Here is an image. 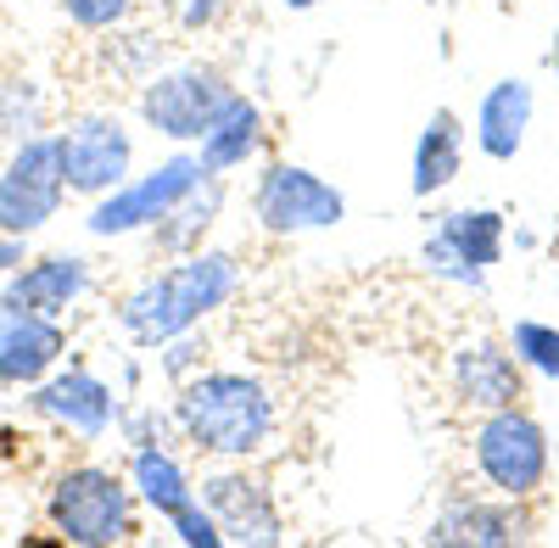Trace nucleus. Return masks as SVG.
<instances>
[{
    "label": "nucleus",
    "mask_w": 559,
    "mask_h": 548,
    "mask_svg": "<svg viewBox=\"0 0 559 548\" xmlns=\"http://www.w3.org/2000/svg\"><path fill=\"white\" fill-rule=\"evenodd\" d=\"M174 426L179 442H191L207 460H258L280 431L274 392L247 370H197L174 392Z\"/></svg>",
    "instance_id": "f257e3e1"
},
{
    "label": "nucleus",
    "mask_w": 559,
    "mask_h": 548,
    "mask_svg": "<svg viewBox=\"0 0 559 548\" xmlns=\"http://www.w3.org/2000/svg\"><path fill=\"white\" fill-rule=\"evenodd\" d=\"M241 291V263L236 252L197 247L157 269L152 281H140L118 302V325L134 347H168L174 336H191L207 313H218L229 297Z\"/></svg>",
    "instance_id": "f03ea898"
},
{
    "label": "nucleus",
    "mask_w": 559,
    "mask_h": 548,
    "mask_svg": "<svg viewBox=\"0 0 559 548\" xmlns=\"http://www.w3.org/2000/svg\"><path fill=\"white\" fill-rule=\"evenodd\" d=\"M140 492L134 481H123L118 470L107 465H68L51 492H45V521L62 543H79V548H112V543H129L140 515Z\"/></svg>",
    "instance_id": "7ed1b4c3"
},
{
    "label": "nucleus",
    "mask_w": 559,
    "mask_h": 548,
    "mask_svg": "<svg viewBox=\"0 0 559 548\" xmlns=\"http://www.w3.org/2000/svg\"><path fill=\"white\" fill-rule=\"evenodd\" d=\"M471 460H476V476L503 492V498H543L548 476H554V453H548V431L543 420L532 415L526 403H509V408H492L481 415L476 437H471Z\"/></svg>",
    "instance_id": "20e7f679"
},
{
    "label": "nucleus",
    "mask_w": 559,
    "mask_h": 548,
    "mask_svg": "<svg viewBox=\"0 0 559 548\" xmlns=\"http://www.w3.org/2000/svg\"><path fill=\"white\" fill-rule=\"evenodd\" d=\"M236 84H229L218 68L207 62H179V68H163L140 84V118H146L163 141L174 146H197L202 134L213 129V118L229 107Z\"/></svg>",
    "instance_id": "39448f33"
},
{
    "label": "nucleus",
    "mask_w": 559,
    "mask_h": 548,
    "mask_svg": "<svg viewBox=\"0 0 559 548\" xmlns=\"http://www.w3.org/2000/svg\"><path fill=\"white\" fill-rule=\"evenodd\" d=\"M68 202V174L57 134H28L0 168V230L7 236H39Z\"/></svg>",
    "instance_id": "423d86ee"
},
{
    "label": "nucleus",
    "mask_w": 559,
    "mask_h": 548,
    "mask_svg": "<svg viewBox=\"0 0 559 548\" xmlns=\"http://www.w3.org/2000/svg\"><path fill=\"white\" fill-rule=\"evenodd\" d=\"M202 157L197 152H174L168 163H157L152 174H129L118 191L96 196V207H90L84 230L90 236H134V230H152V224L179 207L185 196H191L202 186Z\"/></svg>",
    "instance_id": "0eeeda50"
},
{
    "label": "nucleus",
    "mask_w": 559,
    "mask_h": 548,
    "mask_svg": "<svg viewBox=\"0 0 559 548\" xmlns=\"http://www.w3.org/2000/svg\"><path fill=\"white\" fill-rule=\"evenodd\" d=\"M252 213L269 236H313L347 218V196L302 163H269L252 186Z\"/></svg>",
    "instance_id": "6e6552de"
},
{
    "label": "nucleus",
    "mask_w": 559,
    "mask_h": 548,
    "mask_svg": "<svg viewBox=\"0 0 559 548\" xmlns=\"http://www.w3.org/2000/svg\"><path fill=\"white\" fill-rule=\"evenodd\" d=\"M57 146H62V174H68V196H107L118 191L129 168H134V134L123 129L118 112H84L73 118L62 134H57Z\"/></svg>",
    "instance_id": "1a4fd4ad"
},
{
    "label": "nucleus",
    "mask_w": 559,
    "mask_h": 548,
    "mask_svg": "<svg viewBox=\"0 0 559 548\" xmlns=\"http://www.w3.org/2000/svg\"><path fill=\"white\" fill-rule=\"evenodd\" d=\"M537 521L526 510V498H503V492H453L426 526L431 548H515L532 543Z\"/></svg>",
    "instance_id": "9d476101"
},
{
    "label": "nucleus",
    "mask_w": 559,
    "mask_h": 548,
    "mask_svg": "<svg viewBox=\"0 0 559 548\" xmlns=\"http://www.w3.org/2000/svg\"><path fill=\"white\" fill-rule=\"evenodd\" d=\"M197 492H202V504L213 510V521L224 526V543H247V548L286 543V515H280L269 481L247 470V460H236L229 470L202 476Z\"/></svg>",
    "instance_id": "9b49d317"
},
{
    "label": "nucleus",
    "mask_w": 559,
    "mask_h": 548,
    "mask_svg": "<svg viewBox=\"0 0 559 548\" xmlns=\"http://www.w3.org/2000/svg\"><path fill=\"white\" fill-rule=\"evenodd\" d=\"M34 415L45 420H57L68 426L73 437H107L118 426V392L96 376V370H84V364H73V370H51L39 386H34Z\"/></svg>",
    "instance_id": "f8f14e48"
},
{
    "label": "nucleus",
    "mask_w": 559,
    "mask_h": 548,
    "mask_svg": "<svg viewBox=\"0 0 559 548\" xmlns=\"http://www.w3.org/2000/svg\"><path fill=\"white\" fill-rule=\"evenodd\" d=\"M453 397L476 415H492V408L526 403V364L515 358L509 342H464L448 364Z\"/></svg>",
    "instance_id": "ddd939ff"
},
{
    "label": "nucleus",
    "mask_w": 559,
    "mask_h": 548,
    "mask_svg": "<svg viewBox=\"0 0 559 548\" xmlns=\"http://www.w3.org/2000/svg\"><path fill=\"white\" fill-rule=\"evenodd\" d=\"M68 331L51 313H0V386L34 392L62 364Z\"/></svg>",
    "instance_id": "4468645a"
},
{
    "label": "nucleus",
    "mask_w": 559,
    "mask_h": 548,
    "mask_svg": "<svg viewBox=\"0 0 559 548\" xmlns=\"http://www.w3.org/2000/svg\"><path fill=\"white\" fill-rule=\"evenodd\" d=\"M84 291H90V263L79 252L28 258V263L12 269L7 291H0V313H51V319H62Z\"/></svg>",
    "instance_id": "2eb2a0df"
},
{
    "label": "nucleus",
    "mask_w": 559,
    "mask_h": 548,
    "mask_svg": "<svg viewBox=\"0 0 559 548\" xmlns=\"http://www.w3.org/2000/svg\"><path fill=\"white\" fill-rule=\"evenodd\" d=\"M532 112H537V90L526 79H498L481 96V107H476V146H481V157L515 163L521 146H526Z\"/></svg>",
    "instance_id": "dca6fc26"
},
{
    "label": "nucleus",
    "mask_w": 559,
    "mask_h": 548,
    "mask_svg": "<svg viewBox=\"0 0 559 548\" xmlns=\"http://www.w3.org/2000/svg\"><path fill=\"white\" fill-rule=\"evenodd\" d=\"M258 152H263V107L236 90V96H229V107L213 118V129L197 141L202 174H207V179H229L236 168H247Z\"/></svg>",
    "instance_id": "f3484780"
},
{
    "label": "nucleus",
    "mask_w": 559,
    "mask_h": 548,
    "mask_svg": "<svg viewBox=\"0 0 559 548\" xmlns=\"http://www.w3.org/2000/svg\"><path fill=\"white\" fill-rule=\"evenodd\" d=\"M464 174V123L453 107H437L426 118V129H419V141H414V163H408V191L419 202H431L442 196L453 179Z\"/></svg>",
    "instance_id": "a211bd4d"
},
{
    "label": "nucleus",
    "mask_w": 559,
    "mask_h": 548,
    "mask_svg": "<svg viewBox=\"0 0 559 548\" xmlns=\"http://www.w3.org/2000/svg\"><path fill=\"white\" fill-rule=\"evenodd\" d=\"M129 481L140 492V504H146L157 521H174L179 510H191L197 498H202L197 481H191V470H185L174 453H168V442L129 448Z\"/></svg>",
    "instance_id": "6ab92c4d"
},
{
    "label": "nucleus",
    "mask_w": 559,
    "mask_h": 548,
    "mask_svg": "<svg viewBox=\"0 0 559 548\" xmlns=\"http://www.w3.org/2000/svg\"><path fill=\"white\" fill-rule=\"evenodd\" d=\"M224 186L229 179H202V186L185 196L179 207H168L157 224H152V247L163 258H185V252H197L202 236L218 224V207H224Z\"/></svg>",
    "instance_id": "aec40b11"
},
{
    "label": "nucleus",
    "mask_w": 559,
    "mask_h": 548,
    "mask_svg": "<svg viewBox=\"0 0 559 548\" xmlns=\"http://www.w3.org/2000/svg\"><path fill=\"white\" fill-rule=\"evenodd\" d=\"M437 236L481 274H492V263H503L509 247V218L498 207H453L437 218Z\"/></svg>",
    "instance_id": "412c9836"
},
{
    "label": "nucleus",
    "mask_w": 559,
    "mask_h": 548,
    "mask_svg": "<svg viewBox=\"0 0 559 548\" xmlns=\"http://www.w3.org/2000/svg\"><path fill=\"white\" fill-rule=\"evenodd\" d=\"M509 347H515V358L526 364L532 376L559 381V325H548V319H515Z\"/></svg>",
    "instance_id": "4be33fe9"
},
{
    "label": "nucleus",
    "mask_w": 559,
    "mask_h": 548,
    "mask_svg": "<svg viewBox=\"0 0 559 548\" xmlns=\"http://www.w3.org/2000/svg\"><path fill=\"white\" fill-rule=\"evenodd\" d=\"M45 123V102H39V84L34 79H7L0 84V134L12 141H28Z\"/></svg>",
    "instance_id": "5701e85b"
},
{
    "label": "nucleus",
    "mask_w": 559,
    "mask_h": 548,
    "mask_svg": "<svg viewBox=\"0 0 559 548\" xmlns=\"http://www.w3.org/2000/svg\"><path fill=\"white\" fill-rule=\"evenodd\" d=\"M62 17L84 34H118L134 12V0H57Z\"/></svg>",
    "instance_id": "b1692460"
},
{
    "label": "nucleus",
    "mask_w": 559,
    "mask_h": 548,
    "mask_svg": "<svg viewBox=\"0 0 559 548\" xmlns=\"http://www.w3.org/2000/svg\"><path fill=\"white\" fill-rule=\"evenodd\" d=\"M419 263H426V274H437V281H453V286H464V291H481V286H487V274L464 263L437 230L426 236V247H419Z\"/></svg>",
    "instance_id": "393cba45"
},
{
    "label": "nucleus",
    "mask_w": 559,
    "mask_h": 548,
    "mask_svg": "<svg viewBox=\"0 0 559 548\" xmlns=\"http://www.w3.org/2000/svg\"><path fill=\"white\" fill-rule=\"evenodd\" d=\"M168 532H174V543H185V548H224V526L213 521V510L202 504V498H197L191 510H179V515L168 521Z\"/></svg>",
    "instance_id": "a878e982"
},
{
    "label": "nucleus",
    "mask_w": 559,
    "mask_h": 548,
    "mask_svg": "<svg viewBox=\"0 0 559 548\" xmlns=\"http://www.w3.org/2000/svg\"><path fill=\"white\" fill-rule=\"evenodd\" d=\"M118 426H123V442H129V448H146V442H168V437H179L174 408H168V415H157V408H140V415H118Z\"/></svg>",
    "instance_id": "bb28decb"
},
{
    "label": "nucleus",
    "mask_w": 559,
    "mask_h": 548,
    "mask_svg": "<svg viewBox=\"0 0 559 548\" xmlns=\"http://www.w3.org/2000/svg\"><path fill=\"white\" fill-rule=\"evenodd\" d=\"M163 370H168V381L179 386V381H191L197 376V347L185 342V336H174L168 342V353H163Z\"/></svg>",
    "instance_id": "cd10ccee"
},
{
    "label": "nucleus",
    "mask_w": 559,
    "mask_h": 548,
    "mask_svg": "<svg viewBox=\"0 0 559 548\" xmlns=\"http://www.w3.org/2000/svg\"><path fill=\"white\" fill-rule=\"evenodd\" d=\"M17 263H28V241H23V236H7V230H0V274H12Z\"/></svg>",
    "instance_id": "c85d7f7f"
},
{
    "label": "nucleus",
    "mask_w": 559,
    "mask_h": 548,
    "mask_svg": "<svg viewBox=\"0 0 559 548\" xmlns=\"http://www.w3.org/2000/svg\"><path fill=\"white\" fill-rule=\"evenodd\" d=\"M286 12H313V7H324V0H280Z\"/></svg>",
    "instance_id": "c756f323"
},
{
    "label": "nucleus",
    "mask_w": 559,
    "mask_h": 548,
    "mask_svg": "<svg viewBox=\"0 0 559 548\" xmlns=\"http://www.w3.org/2000/svg\"><path fill=\"white\" fill-rule=\"evenodd\" d=\"M548 68H554V79H559V28H554V45H548Z\"/></svg>",
    "instance_id": "7c9ffc66"
},
{
    "label": "nucleus",
    "mask_w": 559,
    "mask_h": 548,
    "mask_svg": "<svg viewBox=\"0 0 559 548\" xmlns=\"http://www.w3.org/2000/svg\"><path fill=\"white\" fill-rule=\"evenodd\" d=\"M498 7H515V0H498Z\"/></svg>",
    "instance_id": "2f4dec72"
},
{
    "label": "nucleus",
    "mask_w": 559,
    "mask_h": 548,
    "mask_svg": "<svg viewBox=\"0 0 559 548\" xmlns=\"http://www.w3.org/2000/svg\"><path fill=\"white\" fill-rule=\"evenodd\" d=\"M431 7H442V0H431Z\"/></svg>",
    "instance_id": "473e14b6"
},
{
    "label": "nucleus",
    "mask_w": 559,
    "mask_h": 548,
    "mask_svg": "<svg viewBox=\"0 0 559 548\" xmlns=\"http://www.w3.org/2000/svg\"><path fill=\"white\" fill-rule=\"evenodd\" d=\"M224 7H229V0H224Z\"/></svg>",
    "instance_id": "72a5a7b5"
}]
</instances>
